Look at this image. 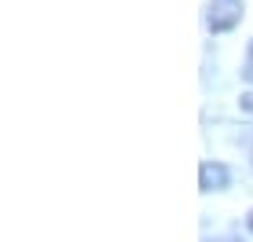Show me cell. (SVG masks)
Instances as JSON below:
<instances>
[{
  "mask_svg": "<svg viewBox=\"0 0 253 242\" xmlns=\"http://www.w3.org/2000/svg\"><path fill=\"white\" fill-rule=\"evenodd\" d=\"M246 228H250V231H253V213H250V217H246Z\"/></svg>",
  "mask_w": 253,
  "mask_h": 242,
  "instance_id": "5",
  "label": "cell"
},
{
  "mask_svg": "<svg viewBox=\"0 0 253 242\" xmlns=\"http://www.w3.org/2000/svg\"><path fill=\"white\" fill-rule=\"evenodd\" d=\"M239 107L246 110V114H253V92H242V99H239Z\"/></svg>",
  "mask_w": 253,
  "mask_h": 242,
  "instance_id": "3",
  "label": "cell"
},
{
  "mask_svg": "<svg viewBox=\"0 0 253 242\" xmlns=\"http://www.w3.org/2000/svg\"><path fill=\"white\" fill-rule=\"evenodd\" d=\"M242 22V0H209L206 26L213 33H228Z\"/></svg>",
  "mask_w": 253,
  "mask_h": 242,
  "instance_id": "1",
  "label": "cell"
},
{
  "mask_svg": "<svg viewBox=\"0 0 253 242\" xmlns=\"http://www.w3.org/2000/svg\"><path fill=\"white\" fill-rule=\"evenodd\" d=\"M242 74H246L250 81H253V44H250V59H246V66H242Z\"/></svg>",
  "mask_w": 253,
  "mask_h": 242,
  "instance_id": "4",
  "label": "cell"
},
{
  "mask_svg": "<svg viewBox=\"0 0 253 242\" xmlns=\"http://www.w3.org/2000/svg\"><path fill=\"white\" fill-rule=\"evenodd\" d=\"M198 187H202V191H220V187H228V169H224L220 161H202V169H198Z\"/></svg>",
  "mask_w": 253,
  "mask_h": 242,
  "instance_id": "2",
  "label": "cell"
}]
</instances>
